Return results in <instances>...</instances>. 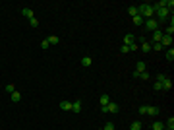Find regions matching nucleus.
<instances>
[{
  "instance_id": "f257e3e1",
  "label": "nucleus",
  "mask_w": 174,
  "mask_h": 130,
  "mask_svg": "<svg viewBox=\"0 0 174 130\" xmlns=\"http://www.w3.org/2000/svg\"><path fill=\"white\" fill-rule=\"evenodd\" d=\"M137 14L141 16L143 20L155 18V6L153 4H147V2H145V4H139V6H137Z\"/></svg>"
},
{
  "instance_id": "f03ea898",
  "label": "nucleus",
  "mask_w": 174,
  "mask_h": 130,
  "mask_svg": "<svg viewBox=\"0 0 174 130\" xmlns=\"http://www.w3.org/2000/svg\"><path fill=\"white\" fill-rule=\"evenodd\" d=\"M143 27H145V29H147V31H157V29H159V21L155 20V18H149V20H145L143 21Z\"/></svg>"
},
{
  "instance_id": "7ed1b4c3",
  "label": "nucleus",
  "mask_w": 174,
  "mask_h": 130,
  "mask_svg": "<svg viewBox=\"0 0 174 130\" xmlns=\"http://www.w3.org/2000/svg\"><path fill=\"white\" fill-rule=\"evenodd\" d=\"M155 14H157V18H159V20L161 21H168V10L166 8H155Z\"/></svg>"
},
{
  "instance_id": "20e7f679",
  "label": "nucleus",
  "mask_w": 174,
  "mask_h": 130,
  "mask_svg": "<svg viewBox=\"0 0 174 130\" xmlns=\"http://www.w3.org/2000/svg\"><path fill=\"white\" fill-rule=\"evenodd\" d=\"M162 35H164V33H162L161 29H157V31H153V37H151V41H149V43H151V45H153V43H161Z\"/></svg>"
},
{
  "instance_id": "39448f33",
  "label": "nucleus",
  "mask_w": 174,
  "mask_h": 130,
  "mask_svg": "<svg viewBox=\"0 0 174 130\" xmlns=\"http://www.w3.org/2000/svg\"><path fill=\"white\" fill-rule=\"evenodd\" d=\"M135 68H137V70L134 72V78H137V74H141V72H145V70H147V64H145V62H143V60H139V62H137V66H135Z\"/></svg>"
},
{
  "instance_id": "423d86ee",
  "label": "nucleus",
  "mask_w": 174,
  "mask_h": 130,
  "mask_svg": "<svg viewBox=\"0 0 174 130\" xmlns=\"http://www.w3.org/2000/svg\"><path fill=\"white\" fill-rule=\"evenodd\" d=\"M161 85H162V91H170V89H172V80L166 76V78L161 82Z\"/></svg>"
},
{
  "instance_id": "0eeeda50",
  "label": "nucleus",
  "mask_w": 174,
  "mask_h": 130,
  "mask_svg": "<svg viewBox=\"0 0 174 130\" xmlns=\"http://www.w3.org/2000/svg\"><path fill=\"white\" fill-rule=\"evenodd\" d=\"M120 111V107H118V103H114V101H110L108 105H106V113H112V115H116Z\"/></svg>"
},
{
  "instance_id": "6e6552de",
  "label": "nucleus",
  "mask_w": 174,
  "mask_h": 130,
  "mask_svg": "<svg viewBox=\"0 0 174 130\" xmlns=\"http://www.w3.org/2000/svg\"><path fill=\"white\" fill-rule=\"evenodd\" d=\"M161 45H162V49H166V47H172V37H170V35H162Z\"/></svg>"
},
{
  "instance_id": "1a4fd4ad",
  "label": "nucleus",
  "mask_w": 174,
  "mask_h": 130,
  "mask_svg": "<svg viewBox=\"0 0 174 130\" xmlns=\"http://www.w3.org/2000/svg\"><path fill=\"white\" fill-rule=\"evenodd\" d=\"M134 43H135V35H134V33H128V35H126V37H124V45H134Z\"/></svg>"
},
{
  "instance_id": "9d476101",
  "label": "nucleus",
  "mask_w": 174,
  "mask_h": 130,
  "mask_svg": "<svg viewBox=\"0 0 174 130\" xmlns=\"http://www.w3.org/2000/svg\"><path fill=\"white\" fill-rule=\"evenodd\" d=\"M72 113H81V101L76 99L74 103H72Z\"/></svg>"
},
{
  "instance_id": "9b49d317",
  "label": "nucleus",
  "mask_w": 174,
  "mask_h": 130,
  "mask_svg": "<svg viewBox=\"0 0 174 130\" xmlns=\"http://www.w3.org/2000/svg\"><path fill=\"white\" fill-rule=\"evenodd\" d=\"M21 14L25 16L27 20H31V18H35V14H33V10H31V8H21Z\"/></svg>"
},
{
  "instance_id": "f8f14e48",
  "label": "nucleus",
  "mask_w": 174,
  "mask_h": 130,
  "mask_svg": "<svg viewBox=\"0 0 174 130\" xmlns=\"http://www.w3.org/2000/svg\"><path fill=\"white\" fill-rule=\"evenodd\" d=\"M143 21H145V20H143V18H141V16H139V14L132 18V23H134V25H137V27H139V25H143Z\"/></svg>"
},
{
  "instance_id": "ddd939ff",
  "label": "nucleus",
  "mask_w": 174,
  "mask_h": 130,
  "mask_svg": "<svg viewBox=\"0 0 174 130\" xmlns=\"http://www.w3.org/2000/svg\"><path fill=\"white\" fill-rule=\"evenodd\" d=\"M10 99H12L14 103H19V101H21V93H19L18 89H16L14 93H10Z\"/></svg>"
},
{
  "instance_id": "4468645a",
  "label": "nucleus",
  "mask_w": 174,
  "mask_h": 130,
  "mask_svg": "<svg viewBox=\"0 0 174 130\" xmlns=\"http://www.w3.org/2000/svg\"><path fill=\"white\" fill-rule=\"evenodd\" d=\"M164 56H166L168 62H172V60H174V49H172V47H168V49H166V54H164Z\"/></svg>"
},
{
  "instance_id": "2eb2a0df",
  "label": "nucleus",
  "mask_w": 174,
  "mask_h": 130,
  "mask_svg": "<svg viewBox=\"0 0 174 130\" xmlns=\"http://www.w3.org/2000/svg\"><path fill=\"white\" fill-rule=\"evenodd\" d=\"M99 101H101V107H104V105H108V103H110V97L106 95V93H103V95L99 97Z\"/></svg>"
},
{
  "instance_id": "dca6fc26",
  "label": "nucleus",
  "mask_w": 174,
  "mask_h": 130,
  "mask_svg": "<svg viewBox=\"0 0 174 130\" xmlns=\"http://www.w3.org/2000/svg\"><path fill=\"white\" fill-rule=\"evenodd\" d=\"M162 33H164V35H170V37H172V33H174V23H172V21H170V23L166 25V29H164Z\"/></svg>"
},
{
  "instance_id": "f3484780",
  "label": "nucleus",
  "mask_w": 174,
  "mask_h": 130,
  "mask_svg": "<svg viewBox=\"0 0 174 130\" xmlns=\"http://www.w3.org/2000/svg\"><path fill=\"white\" fill-rule=\"evenodd\" d=\"M60 109L62 111H72V101H62V103H60Z\"/></svg>"
},
{
  "instance_id": "a211bd4d",
  "label": "nucleus",
  "mask_w": 174,
  "mask_h": 130,
  "mask_svg": "<svg viewBox=\"0 0 174 130\" xmlns=\"http://www.w3.org/2000/svg\"><path fill=\"white\" fill-rule=\"evenodd\" d=\"M93 64V58H91V56H83V58H81V66H91Z\"/></svg>"
},
{
  "instance_id": "6ab92c4d",
  "label": "nucleus",
  "mask_w": 174,
  "mask_h": 130,
  "mask_svg": "<svg viewBox=\"0 0 174 130\" xmlns=\"http://www.w3.org/2000/svg\"><path fill=\"white\" fill-rule=\"evenodd\" d=\"M137 78L143 80V82H147V80H151V76H149V72L145 70V72H141V74H137Z\"/></svg>"
},
{
  "instance_id": "aec40b11",
  "label": "nucleus",
  "mask_w": 174,
  "mask_h": 130,
  "mask_svg": "<svg viewBox=\"0 0 174 130\" xmlns=\"http://www.w3.org/2000/svg\"><path fill=\"white\" fill-rule=\"evenodd\" d=\"M130 130H141V122L139 120H134V122L130 124Z\"/></svg>"
},
{
  "instance_id": "412c9836",
  "label": "nucleus",
  "mask_w": 174,
  "mask_h": 130,
  "mask_svg": "<svg viewBox=\"0 0 174 130\" xmlns=\"http://www.w3.org/2000/svg\"><path fill=\"white\" fill-rule=\"evenodd\" d=\"M151 128H153V130H162V128H164V122H159V120H157V122L151 124Z\"/></svg>"
},
{
  "instance_id": "4be33fe9",
  "label": "nucleus",
  "mask_w": 174,
  "mask_h": 130,
  "mask_svg": "<svg viewBox=\"0 0 174 130\" xmlns=\"http://www.w3.org/2000/svg\"><path fill=\"white\" fill-rule=\"evenodd\" d=\"M141 51L143 52H151V45H149V41H143V43H141Z\"/></svg>"
},
{
  "instance_id": "5701e85b",
  "label": "nucleus",
  "mask_w": 174,
  "mask_h": 130,
  "mask_svg": "<svg viewBox=\"0 0 174 130\" xmlns=\"http://www.w3.org/2000/svg\"><path fill=\"white\" fill-rule=\"evenodd\" d=\"M147 115H159V107H149L147 105Z\"/></svg>"
},
{
  "instance_id": "b1692460",
  "label": "nucleus",
  "mask_w": 174,
  "mask_h": 130,
  "mask_svg": "<svg viewBox=\"0 0 174 130\" xmlns=\"http://www.w3.org/2000/svg\"><path fill=\"white\" fill-rule=\"evenodd\" d=\"M46 41H48V45H58V41H60V39H58L56 35H50V37H48Z\"/></svg>"
},
{
  "instance_id": "393cba45",
  "label": "nucleus",
  "mask_w": 174,
  "mask_h": 130,
  "mask_svg": "<svg viewBox=\"0 0 174 130\" xmlns=\"http://www.w3.org/2000/svg\"><path fill=\"white\" fill-rule=\"evenodd\" d=\"M128 14L132 16V18H134V16H137V6H130L128 8Z\"/></svg>"
},
{
  "instance_id": "a878e982",
  "label": "nucleus",
  "mask_w": 174,
  "mask_h": 130,
  "mask_svg": "<svg viewBox=\"0 0 174 130\" xmlns=\"http://www.w3.org/2000/svg\"><path fill=\"white\" fill-rule=\"evenodd\" d=\"M29 23H31L33 29H35V27H39V20H37V18H31V20H29Z\"/></svg>"
},
{
  "instance_id": "bb28decb",
  "label": "nucleus",
  "mask_w": 174,
  "mask_h": 130,
  "mask_svg": "<svg viewBox=\"0 0 174 130\" xmlns=\"http://www.w3.org/2000/svg\"><path fill=\"white\" fill-rule=\"evenodd\" d=\"M6 91H8V93H14V91H16L14 84H6Z\"/></svg>"
},
{
  "instance_id": "cd10ccee",
  "label": "nucleus",
  "mask_w": 174,
  "mask_h": 130,
  "mask_svg": "<svg viewBox=\"0 0 174 130\" xmlns=\"http://www.w3.org/2000/svg\"><path fill=\"white\" fill-rule=\"evenodd\" d=\"M166 128H174V118H172V117L166 120Z\"/></svg>"
},
{
  "instance_id": "c85d7f7f",
  "label": "nucleus",
  "mask_w": 174,
  "mask_h": 130,
  "mask_svg": "<svg viewBox=\"0 0 174 130\" xmlns=\"http://www.w3.org/2000/svg\"><path fill=\"white\" fill-rule=\"evenodd\" d=\"M103 130H114V122H106Z\"/></svg>"
},
{
  "instance_id": "c756f323",
  "label": "nucleus",
  "mask_w": 174,
  "mask_h": 130,
  "mask_svg": "<svg viewBox=\"0 0 174 130\" xmlns=\"http://www.w3.org/2000/svg\"><path fill=\"white\" fill-rule=\"evenodd\" d=\"M139 115H147V105H141L139 107Z\"/></svg>"
},
{
  "instance_id": "7c9ffc66",
  "label": "nucleus",
  "mask_w": 174,
  "mask_h": 130,
  "mask_svg": "<svg viewBox=\"0 0 174 130\" xmlns=\"http://www.w3.org/2000/svg\"><path fill=\"white\" fill-rule=\"evenodd\" d=\"M153 87H155V91H162V85L159 84V82H155V84H153Z\"/></svg>"
},
{
  "instance_id": "2f4dec72",
  "label": "nucleus",
  "mask_w": 174,
  "mask_h": 130,
  "mask_svg": "<svg viewBox=\"0 0 174 130\" xmlns=\"http://www.w3.org/2000/svg\"><path fill=\"white\" fill-rule=\"evenodd\" d=\"M120 51L126 54V52H130V47H128V45H122V47H120Z\"/></svg>"
},
{
  "instance_id": "473e14b6",
  "label": "nucleus",
  "mask_w": 174,
  "mask_h": 130,
  "mask_svg": "<svg viewBox=\"0 0 174 130\" xmlns=\"http://www.w3.org/2000/svg\"><path fill=\"white\" fill-rule=\"evenodd\" d=\"M164 78H166V76H164V74H159V76H157V80H155V82H159V84H161V82H162V80H164Z\"/></svg>"
},
{
  "instance_id": "72a5a7b5",
  "label": "nucleus",
  "mask_w": 174,
  "mask_h": 130,
  "mask_svg": "<svg viewBox=\"0 0 174 130\" xmlns=\"http://www.w3.org/2000/svg\"><path fill=\"white\" fill-rule=\"evenodd\" d=\"M134 51H137V43H134V45H130V52H134Z\"/></svg>"
},
{
  "instance_id": "f704fd0d",
  "label": "nucleus",
  "mask_w": 174,
  "mask_h": 130,
  "mask_svg": "<svg viewBox=\"0 0 174 130\" xmlns=\"http://www.w3.org/2000/svg\"><path fill=\"white\" fill-rule=\"evenodd\" d=\"M41 47H43V49H48V47H50V45H48V41L45 39V41H43V43H41Z\"/></svg>"
},
{
  "instance_id": "c9c22d12",
  "label": "nucleus",
  "mask_w": 174,
  "mask_h": 130,
  "mask_svg": "<svg viewBox=\"0 0 174 130\" xmlns=\"http://www.w3.org/2000/svg\"><path fill=\"white\" fill-rule=\"evenodd\" d=\"M162 130H174V128H162Z\"/></svg>"
},
{
  "instance_id": "e433bc0d",
  "label": "nucleus",
  "mask_w": 174,
  "mask_h": 130,
  "mask_svg": "<svg viewBox=\"0 0 174 130\" xmlns=\"http://www.w3.org/2000/svg\"><path fill=\"white\" fill-rule=\"evenodd\" d=\"M101 130H103V128H101Z\"/></svg>"
}]
</instances>
